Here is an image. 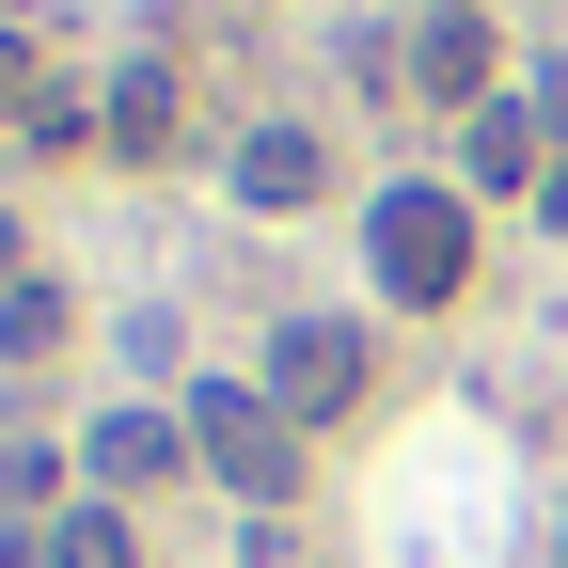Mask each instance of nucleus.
I'll return each mask as SVG.
<instances>
[{
    "mask_svg": "<svg viewBox=\"0 0 568 568\" xmlns=\"http://www.w3.org/2000/svg\"><path fill=\"white\" fill-rule=\"evenodd\" d=\"M190 458L237 489V506H284L301 489V410L268 379H190Z\"/></svg>",
    "mask_w": 568,
    "mask_h": 568,
    "instance_id": "nucleus-1",
    "label": "nucleus"
},
{
    "mask_svg": "<svg viewBox=\"0 0 568 568\" xmlns=\"http://www.w3.org/2000/svg\"><path fill=\"white\" fill-rule=\"evenodd\" d=\"M364 253H379V301L443 316L458 284H474V205H458V190H379V205H364Z\"/></svg>",
    "mask_w": 568,
    "mask_h": 568,
    "instance_id": "nucleus-2",
    "label": "nucleus"
},
{
    "mask_svg": "<svg viewBox=\"0 0 568 568\" xmlns=\"http://www.w3.org/2000/svg\"><path fill=\"white\" fill-rule=\"evenodd\" d=\"M268 395L301 410V426L364 410V332H347V316H284V347H268Z\"/></svg>",
    "mask_w": 568,
    "mask_h": 568,
    "instance_id": "nucleus-3",
    "label": "nucleus"
},
{
    "mask_svg": "<svg viewBox=\"0 0 568 568\" xmlns=\"http://www.w3.org/2000/svg\"><path fill=\"white\" fill-rule=\"evenodd\" d=\"M410 95H443V111H489V32L458 17V0H443V17H410Z\"/></svg>",
    "mask_w": 568,
    "mask_h": 568,
    "instance_id": "nucleus-4",
    "label": "nucleus"
},
{
    "mask_svg": "<svg viewBox=\"0 0 568 568\" xmlns=\"http://www.w3.org/2000/svg\"><path fill=\"white\" fill-rule=\"evenodd\" d=\"M111 489H142V474H174L190 458V410H95V443H80Z\"/></svg>",
    "mask_w": 568,
    "mask_h": 568,
    "instance_id": "nucleus-5",
    "label": "nucleus"
},
{
    "mask_svg": "<svg viewBox=\"0 0 568 568\" xmlns=\"http://www.w3.org/2000/svg\"><path fill=\"white\" fill-rule=\"evenodd\" d=\"M95 126H111V159H174V63H126Z\"/></svg>",
    "mask_w": 568,
    "mask_h": 568,
    "instance_id": "nucleus-6",
    "label": "nucleus"
},
{
    "mask_svg": "<svg viewBox=\"0 0 568 568\" xmlns=\"http://www.w3.org/2000/svg\"><path fill=\"white\" fill-rule=\"evenodd\" d=\"M537 159H552V126H537V111H474V126H458V174H474V190H521Z\"/></svg>",
    "mask_w": 568,
    "mask_h": 568,
    "instance_id": "nucleus-7",
    "label": "nucleus"
},
{
    "mask_svg": "<svg viewBox=\"0 0 568 568\" xmlns=\"http://www.w3.org/2000/svg\"><path fill=\"white\" fill-rule=\"evenodd\" d=\"M237 205H316V142L301 126H253L237 142Z\"/></svg>",
    "mask_w": 568,
    "mask_h": 568,
    "instance_id": "nucleus-8",
    "label": "nucleus"
},
{
    "mask_svg": "<svg viewBox=\"0 0 568 568\" xmlns=\"http://www.w3.org/2000/svg\"><path fill=\"white\" fill-rule=\"evenodd\" d=\"M48 568H142L126 506H63V521H48Z\"/></svg>",
    "mask_w": 568,
    "mask_h": 568,
    "instance_id": "nucleus-9",
    "label": "nucleus"
},
{
    "mask_svg": "<svg viewBox=\"0 0 568 568\" xmlns=\"http://www.w3.org/2000/svg\"><path fill=\"white\" fill-rule=\"evenodd\" d=\"M63 347V284H0V364H48Z\"/></svg>",
    "mask_w": 568,
    "mask_h": 568,
    "instance_id": "nucleus-10",
    "label": "nucleus"
},
{
    "mask_svg": "<svg viewBox=\"0 0 568 568\" xmlns=\"http://www.w3.org/2000/svg\"><path fill=\"white\" fill-rule=\"evenodd\" d=\"M48 474H63V458H48V443H32V426H17V443H0V521H17V506H32V489H48Z\"/></svg>",
    "mask_w": 568,
    "mask_h": 568,
    "instance_id": "nucleus-11",
    "label": "nucleus"
},
{
    "mask_svg": "<svg viewBox=\"0 0 568 568\" xmlns=\"http://www.w3.org/2000/svg\"><path fill=\"white\" fill-rule=\"evenodd\" d=\"M0 111H32V32H0Z\"/></svg>",
    "mask_w": 568,
    "mask_h": 568,
    "instance_id": "nucleus-12",
    "label": "nucleus"
},
{
    "mask_svg": "<svg viewBox=\"0 0 568 568\" xmlns=\"http://www.w3.org/2000/svg\"><path fill=\"white\" fill-rule=\"evenodd\" d=\"M0 568H48V537H32V521H0Z\"/></svg>",
    "mask_w": 568,
    "mask_h": 568,
    "instance_id": "nucleus-13",
    "label": "nucleus"
},
{
    "mask_svg": "<svg viewBox=\"0 0 568 568\" xmlns=\"http://www.w3.org/2000/svg\"><path fill=\"white\" fill-rule=\"evenodd\" d=\"M0 268H17V205H0Z\"/></svg>",
    "mask_w": 568,
    "mask_h": 568,
    "instance_id": "nucleus-14",
    "label": "nucleus"
},
{
    "mask_svg": "<svg viewBox=\"0 0 568 568\" xmlns=\"http://www.w3.org/2000/svg\"><path fill=\"white\" fill-rule=\"evenodd\" d=\"M552 568H568V506H552Z\"/></svg>",
    "mask_w": 568,
    "mask_h": 568,
    "instance_id": "nucleus-15",
    "label": "nucleus"
}]
</instances>
